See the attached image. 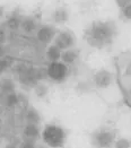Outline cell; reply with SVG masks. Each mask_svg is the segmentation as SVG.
<instances>
[{
	"label": "cell",
	"mask_w": 131,
	"mask_h": 148,
	"mask_svg": "<svg viewBox=\"0 0 131 148\" xmlns=\"http://www.w3.org/2000/svg\"><path fill=\"white\" fill-rule=\"evenodd\" d=\"M124 15L128 17V18H131V6L127 7L126 10H124Z\"/></svg>",
	"instance_id": "obj_14"
},
{
	"label": "cell",
	"mask_w": 131,
	"mask_h": 148,
	"mask_svg": "<svg viewBox=\"0 0 131 148\" xmlns=\"http://www.w3.org/2000/svg\"><path fill=\"white\" fill-rule=\"evenodd\" d=\"M5 40H6V35H5V32L0 29V43L5 42Z\"/></svg>",
	"instance_id": "obj_15"
},
{
	"label": "cell",
	"mask_w": 131,
	"mask_h": 148,
	"mask_svg": "<svg viewBox=\"0 0 131 148\" xmlns=\"http://www.w3.org/2000/svg\"><path fill=\"white\" fill-rule=\"evenodd\" d=\"M54 17H56V21H57V22H64L66 18H67V12H66L64 9L60 8V9H58V10L56 12Z\"/></svg>",
	"instance_id": "obj_8"
},
{
	"label": "cell",
	"mask_w": 131,
	"mask_h": 148,
	"mask_svg": "<svg viewBox=\"0 0 131 148\" xmlns=\"http://www.w3.org/2000/svg\"><path fill=\"white\" fill-rule=\"evenodd\" d=\"M48 56L51 60L56 61V60L60 57L59 48H57V47H52V48H50V50H49V52H48Z\"/></svg>",
	"instance_id": "obj_7"
},
{
	"label": "cell",
	"mask_w": 131,
	"mask_h": 148,
	"mask_svg": "<svg viewBox=\"0 0 131 148\" xmlns=\"http://www.w3.org/2000/svg\"><path fill=\"white\" fill-rule=\"evenodd\" d=\"M43 140L50 147H62L64 144V132L58 125H48L43 131Z\"/></svg>",
	"instance_id": "obj_2"
},
{
	"label": "cell",
	"mask_w": 131,
	"mask_h": 148,
	"mask_svg": "<svg viewBox=\"0 0 131 148\" xmlns=\"http://www.w3.org/2000/svg\"><path fill=\"white\" fill-rule=\"evenodd\" d=\"M6 67H7V62L2 60V59H0V74L6 69Z\"/></svg>",
	"instance_id": "obj_13"
},
{
	"label": "cell",
	"mask_w": 131,
	"mask_h": 148,
	"mask_svg": "<svg viewBox=\"0 0 131 148\" xmlns=\"http://www.w3.org/2000/svg\"><path fill=\"white\" fill-rule=\"evenodd\" d=\"M7 102H8V104H9V105H14V104H16L17 99H16V96H15V95H9V96H8V99H7Z\"/></svg>",
	"instance_id": "obj_12"
},
{
	"label": "cell",
	"mask_w": 131,
	"mask_h": 148,
	"mask_svg": "<svg viewBox=\"0 0 131 148\" xmlns=\"http://www.w3.org/2000/svg\"><path fill=\"white\" fill-rule=\"evenodd\" d=\"M96 140L101 147L107 148L113 144V135H111L110 132H101L99 135H97Z\"/></svg>",
	"instance_id": "obj_5"
},
{
	"label": "cell",
	"mask_w": 131,
	"mask_h": 148,
	"mask_svg": "<svg viewBox=\"0 0 131 148\" xmlns=\"http://www.w3.org/2000/svg\"><path fill=\"white\" fill-rule=\"evenodd\" d=\"M37 35H38V38L42 42H49L53 37V35H54V31H53V28L45 26V27H42L38 31V34Z\"/></svg>",
	"instance_id": "obj_6"
},
{
	"label": "cell",
	"mask_w": 131,
	"mask_h": 148,
	"mask_svg": "<svg viewBox=\"0 0 131 148\" xmlns=\"http://www.w3.org/2000/svg\"><path fill=\"white\" fill-rule=\"evenodd\" d=\"M68 73V68L67 66H64L63 63L61 62L53 61L50 66H49L48 69V75L49 77L53 80H57V82H61L66 78Z\"/></svg>",
	"instance_id": "obj_3"
},
{
	"label": "cell",
	"mask_w": 131,
	"mask_h": 148,
	"mask_svg": "<svg viewBox=\"0 0 131 148\" xmlns=\"http://www.w3.org/2000/svg\"><path fill=\"white\" fill-rule=\"evenodd\" d=\"M62 58H63V60L66 62H72L76 59V54L73 52H71V51H69V52H66Z\"/></svg>",
	"instance_id": "obj_11"
},
{
	"label": "cell",
	"mask_w": 131,
	"mask_h": 148,
	"mask_svg": "<svg viewBox=\"0 0 131 148\" xmlns=\"http://www.w3.org/2000/svg\"><path fill=\"white\" fill-rule=\"evenodd\" d=\"M35 28V24H34V22L33 21H29V19H27V21H25L24 23H23V29H24L25 32H33V29Z\"/></svg>",
	"instance_id": "obj_9"
},
{
	"label": "cell",
	"mask_w": 131,
	"mask_h": 148,
	"mask_svg": "<svg viewBox=\"0 0 131 148\" xmlns=\"http://www.w3.org/2000/svg\"><path fill=\"white\" fill-rule=\"evenodd\" d=\"M119 82L124 92L126 101L131 105V53L121 54L118 59Z\"/></svg>",
	"instance_id": "obj_1"
},
{
	"label": "cell",
	"mask_w": 131,
	"mask_h": 148,
	"mask_svg": "<svg viewBox=\"0 0 131 148\" xmlns=\"http://www.w3.org/2000/svg\"><path fill=\"white\" fill-rule=\"evenodd\" d=\"M2 15H3V7L0 6V18L2 17Z\"/></svg>",
	"instance_id": "obj_16"
},
{
	"label": "cell",
	"mask_w": 131,
	"mask_h": 148,
	"mask_svg": "<svg viewBox=\"0 0 131 148\" xmlns=\"http://www.w3.org/2000/svg\"><path fill=\"white\" fill-rule=\"evenodd\" d=\"M56 44H57V48H60V49L69 48L72 44L71 35L68 33H61L56 40Z\"/></svg>",
	"instance_id": "obj_4"
},
{
	"label": "cell",
	"mask_w": 131,
	"mask_h": 148,
	"mask_svg": "<svg viewBox=\"0 0 131 148\" xmlns=\"http://www.w3.org/2000/svg\"><path fill=\"white\" fill-rule=\"evenodd\" d=\"M7 25H8L9 28L16 29V28H18V26H19V21H18V18H16V17H10V18L7 21Z\"/></svg>",
	"instance_id": "obj_10"
}]
</instances>
